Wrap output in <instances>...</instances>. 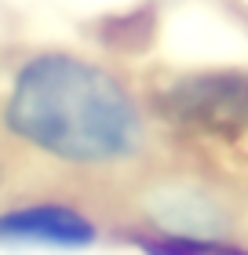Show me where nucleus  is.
Wrapping results in <instances>:
<instances>
[{"instance_id":"obj_1","label":"nucleus","mask_w":248,"mask_h":255,"mask_svg":"<svg viewBox=\"0 0 248 255\" xmlns=\"http://www.w3.org/2000/svg\"><path fill=\"white\" fill-rule=\"evenodd\" d=\"M7 124L29 146L73 164L124 160L143 146V121L128 91L73 55H40L22 69Z\"/></svg>"},{"instance_id":"obj_2","label":"nucleus","mask_w":248,"mask_h":255,"mask_svg":"<svg viewBox=\"0 0 248 255\" xmlns=\"http://www.w3.org/2000/svg\"><path fill=\"white\" fill-rule=\"evenodd\" d=\"M168 121L219 135L248 131V77L245 73H197L168 84L157 99Z\"/></svg>"},{"instance_id":"obj_3","label":"nucleus","mask_w":248,"mask_h":255,"mask_svg":"<svg viewBox=\"0 0 248 255\" xmlns=\"http://www.w3.org/2000/svg\"><path fill=\"white\" fill-rule=\"evenodd\" d=\"M0 241L18 248H88L95 226L66 204H29L0 215Z\"/></svg>"},{"instance_id":"obj_4","label":"nucleus","mask_w":248,"mask_h":255,"mask_svg":"<svg viewBox=\"0 0 248 255\" xmlns=\"http://www.w3.org/2000/svg\"><path fill=\"white\" fill-rule=\"evenodd\" d=\"M153 219L164 226V234H183V237H205L219 226V212L212 208L205 197L197 193H183V190H168L164 197H153L150 204Z\"/></svg>"}]
</instances>
